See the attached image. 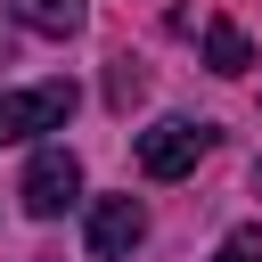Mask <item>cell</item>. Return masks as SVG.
Here are the masks:
<instances>
[{
    "label": "cell",
    "instance_id": "obj_1",
    "mask_svg": "<svg viewBox=\"0 0 262 262\" xmlns=\"http://www.w3.org/2000/svg\"><path fill=\"white\" fill-rule=\"evenodd\" d=\"M205 147H213V123L164 115V123H147V131H139V172H147V180H180V172H196V164H205Z\"/></svg>",
    "mask_w": 262,
    "mask_h": 262
},
{
    "label": "cell",
    "instance_id": "obj_2",
    "mask_svg": "<svg viewBox=\"0 0 262 262\" xmlns=\"http://www.w3.org/2000/svg\"><path fill=\"white\" fill-rule=\"evenodd\" d=\"M74 196H82V164H74L66 147H41V156L25 164V180H16V205H25L33 221H57Z\"/></svg>",
    "mask_w": 262,
    "mask_h": 262
},
{
    "label": "cell",
    "instance_id": "obj_3",
    "mask_svg": "<svg viewBox=\"0 0 262 262\" xmlns=\"http://www.w3.org/2000/svg\"><path fill=\"white\" fill-rule=\"evenodd\" d=\"M74 115V82H33V90H0V147L33 139V131H66Z\"/></svg>",
    "mask_w": 262,
    "mask_h": 262
},
{
    "label": "cell",
    "instance_id": "obj_4",
    "mask_svg": "<svg viewBox=\"0 0 262 262\" xmlns=\"http://www.w3.org/2000/svg\"><path fill=\"white\" fill-rule=\"evenodd\" d=\"M139 237H147V205L139 196H98L90 205V262H131Z\"/></svg>",
    "mask_w": 262,
    "mask_h": 262
},
{
    "label": "cell",
    "instance_id": "obj_5",
    "mask_svg": "<svg viewBox=\"0 0 262 262\" xmlns=\"http://www.w3.org/2000/svg\"><path fill=\"white\" fill-rule=\"evenodd\" d=\"M8 16H16L25 33H41V41H66V33H82L90 0H8Z\"/></svg>",
    "mask_w": 262,
    "mask_h": 262
},
{
    "label": "cell",
    "instance_id": "obj_6",
    "mask_svg": "<svg viewBox=\"0 0 262 262\" xmlns=\"http://www.w3.org/2000/svg\"><path fill=\"white\" fill-rule=\"evenodd\" d=\"M205 66H213V74H246V66H254V41L213 16V25H205Z\"/></svg>",
    "mask_w": 262,
    "mask_h": 262
},
{
    "label": "cell",
    "instance_id": "obj_7",
    "mask_svg": "<svg viewBox=\"0 0 262 262\" xmlns=\"http://www.w3.org/2000/svg\"><path fill=\"white\" fill-rule=\"evenodd\" d=\"M213 262H262V221H246V229H229Z\"/></svg>",
    "mask_w": 262,
    "mask_h": 262
},
{
    "label": "cell",
    "instance_id": "obj_8",
    "mask_svg": "<svg viewBox=\"0 0 262 262\" xmlns=\"http://www.w3.org/2000/svg\"><path fill=\"white\" fill-rule=\"evenodd\" d=\"M106 90H115V106H131V98H139V66H115V82H106Z\"/></svg>",
    "mask_w": 262,
    "mask_h": 262
},
{
    "label": "cell",
    "instance_id": "obj_9",
    "mask_svg": "<svg viewBox=\"0 0 262 262\" xmlns=\"http://www.w3.org/2000/svg\"><path fill=\"white\" fill-rule=\"evenodd\" d=\"M254 188H262V164H254Z\"/></svg>",
    "mask_w": 262,
    "mask_h": 262
}]
</instances>
